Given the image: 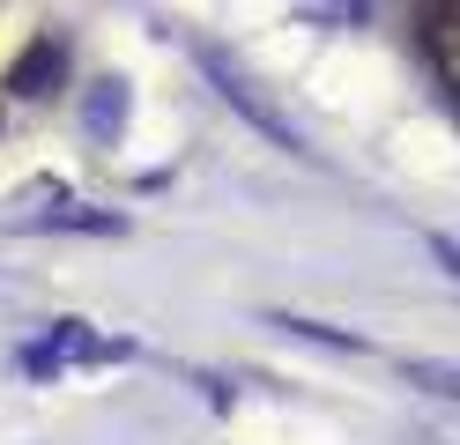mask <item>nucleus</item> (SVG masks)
<instances>
[{
  "label": "nucleus",
  "mask_w": 460,
  "mask_h": 445,
  "mask_svg": "<svg viewBox=\"0 0 460 445\" xmlns=\"http://www.w3.org/2000/svg\"><path fill=\"white\" fill-rule=\"evenodd\" d=\"M200 67H208V75L223 82V97L238 104V111H245V119H252V127H261V134H268L275 148H290V156H305V141H297V134H290V127H282V119H275V104H261V97H252V82H245L238 67H230V52H216V45H200Z\"/></svg>",
  "instance_id": "obj_1"
},
{
  "label": "nucleus",
  "mask_w": 460,
  "mask_h": 445,
  "mask_svg": "<svg viewBox=\"0 0 460 445\" xmlns=\"http://www.w3.org/2000/svg\"><path fill=\"white\" fill-rule=\"evenodd\" d=\"M8 89H15V97H52V89H67V45L60 38H38L8 67Z\"/></svg>",
  "instance_id": "obj_2"
},
{
  "label": "nucleus",
  "mask_w": 460,
  "mask_h": 445,
  "mask_svg": "<svg viewBox=\"0 0 460 445\" xmlns=\"http://www.w3.org/2000/svg\"><path fill=\"white\" fill-rule=\"evenodd\" d=\"M38 230H127V216H104V208H60V216H38Z\"/></svg>",
  "instance_id": "obj_3"
},
{
  "label": "nucleus",
  "mask_w": 460,
  "mask_h": 445,
  "mask_svg": "<svg viewBox=\"0 0 460 445\" xmlns=\"http://www.w3.org/2000/svg\"><path fill=\"white\" fill-rule=\"evenodd\" d=\"M423 394H446V401H460V364H401Z\"/></svg>",
  "instance_id": "obj_4"
},
{
  "label": "nucleus",
  "mask_w": 460,
  "mask_h": 445,
  "mask_svg": "<svg viewBox=\"0 0 460 445\" xmlns=\"http://www.w3.org/2000/svg\"><path fill=\"white\" fill-rule=\"evenodd\" d=\"M119 97H127V89L119 82H97V97H90V127L111 141V127H119Z\"/></svg>",
  "instance_id": "obj_5"
},
{
  "label": "nucleus",
  "mask_w": 460,
  "mask_h": 445,
  "mask_svg": "<svg viewBox=\"0 0 460 445\" xmlns=\"http://www.w3.org/2000/svg\"><path fill=\"white\" fill-rule=\"evenodd\" d=\"M430 253H438V267L460 282V237H430Z\"/></svg>",
  "instance_id": "obj_6"
}]
</instances>
